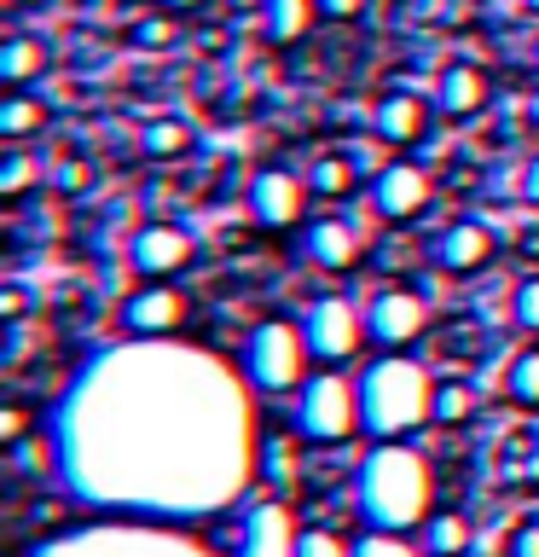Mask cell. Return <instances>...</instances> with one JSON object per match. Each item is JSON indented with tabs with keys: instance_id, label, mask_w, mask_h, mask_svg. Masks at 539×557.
I'll return each mask as SVG.
<instances>
[{
	"instance_id": "6da1fadb",
	"label": "cell",
	"mask_w": 539,
	"mask_h": 557,
	"mask_svg": "<svg viewBox=\"0 0 539 557\" xmlns=\"http://www.w3.org/2000/svg\"><path fill=\"white\" fill-rule=\"evenodd\" d=\"M354 505L365 529L412 534L435 511V470L412 442H372L354 470Z\"/></svg>"
},
{
	"instance_id": "7a4b0ae2",
	"label": "cell",
	"mask_w": 539,
	"mask_h": 557,
	"mask_svg": "<svg viewBox=\"0 0 539 557\" xmlns=\"http://www.w3.org/2000/svg\"><path fill=\"white\" fill-rule=\"evenodd\" d=\"M360 430L372 442H406L412 430L435 424V389L441 377H429L424 360L412 355H377L360 366Z\"/></svg>"
},
{
	"instance_id": "3957f363",
	"label": "cell",
	"mask_w": 539,
	"mask_h": 557,
	"mask_svg": "<svg viewBox=\"0 0 539 557\" xmlns=\"http://www.w3.org/2000/svg\"><path fill=\"white\" fill-rule=\"evenodd\" d=\"M308 366H313V348L296 320H261L243 337V355H238V372L255 395H296L313 377Z\"/></svg>"
},
{
	"instance_id": "277c9868",
	"label": "cell",
	"mask_w": 539,
	"mask_h": 557,
	"mask_svg": "<svg viewBox=\"0 0 539 557\" xmlns=\"http://www.w3.org/2000/svg\"><path fill=\"white\" fill-rule=\"evenodd\" d=\"M290 424L313 447H337V442H348V435H365L360 430V383L342 377L337 366H319V372L296 389Z\"/></svg>"
},
{
	"instance_id": "5b68a950",
	"label": "cell",
	"mask_w": 539,
	"mask_h": 557,
	"mask_svg": "<svg viewBox=\"0 0 539 557\" xmlns=\"http://www.w3.org/2000/svg\"><path fill=\"white\" fill-rule=\"evenodd\" d=\"M302 331H308L313 366H348L372 337L365 331V302H354V296H313L302 313Z\"/></svg>"
},
{
	"instance_id": "8992f818",
	"label": "cell",
	"mask_w": 539,
	"mask_h": 557,
	"mask_svg": "<svg viewBox=\"0 0 539 557\" xmlns=\"http://www.w3.org/2000/svg\"><path fill=\"white\" fill-rule=\"evenodd\" d=\"M424 325H429L424 296L412 285H400V278H389V285H377L365 296V331H372V343L383 355H406V348L424 337Z\"/></svg>"
},
{
	"instance_id": "52a82bcc",
	"label": "cell",
	"mask_w": 539,
	"mask_h": 557,
	"mask_svg": "<svg viewBox=\"0 0 539 557\" xmlns=\"http://www.w3.org/2000/svg\"><path fill=\"white\" fill-rule=\"evenodd\" d=\"M308 198H313V186H308V174H296V169H255V174H250V191H243L250 215H255L261 226H273V233L302 226Z\"/></svg>"
},
{
	"instance_id": "ba28073f",
	"label": "cell",
	"mask_w": 539,
	"mask_h": 557,
	"mask_svg": "<svg viewBox=\"0 0 539 557\" xmlns=\"http://www.w3.org/2000/svg\"><path fill=\"white\" fill-rule=\"evenodd\" d=\"M429 198H435V181L417 163H383L377 174H372V215L377 221H389V226H406V221H417L429 209Z\"/></svg>"
},
{
	"instance_id": "9c48e42d",
	"label": "cell",
	"mask_w": 539,
	"mask_h": 557,
	"mask_svg": "<svg viewBox=\"0 0 539 557\" xmlns=\"http://www.w3.org/2000/svg\"><path fill=\"white\" fill-rule=\"evenodd\" d=\"M116 320L128 337H174L186 320V296L168 285V278H146L139 290L122 296V308H116Z\"/></svg>"
},
{
	"instance_id": "30bf717a",
	"label": "cell",
	"mask_w": 539,
	"mask_h": 557,
	"mask_svg": "<svg viewBox=\"0 0 539 557\" xmlns=\"http://www.w3.org/2000/svg\"><path fill=\"white\" fill-rule=\"evenodd\" d=\"M296 540H302V529H296L290 505L285 499H255L250 511L238 517L233 557H296Z\"/></svg>"
},
{
	"instance_id": "8fae6325",
	"label": "cell",
	"mask_w": 539,
	"mask_h": 557,
	"mask_svg": "<svg viewBox=\"0 0 539 557\" xmlns=\"http://www.w3.org/2000/svg\"><path fill=\"white\" fill-rule=\"evenodd\" d=\"M424 250H429V268L464 278V273H481L487 261L499 256V238H493V226H481V221H447Z\"/></svg>"
},
{
	"instance_id": "7c38bea8",
	"label": "cell",
	"mask_w": 539,
	"mask_h": 557,
	"mask_svg": "<svg viewBox=\"0 0 539 557\" xmlns=\"http://www.w3.org/2000/svg\"><path fill=\"white\" fill-rule=\"evenodd\" d=\"M191 233L186 226H174V221H146L139 233L128 238V268L139 273V278H174L191 261Z\"/></svg>"
},
{
	"instance_id": "4fadbf2b",
	"label": "cell",
	"mask_w": 539,
	"mask_h": 557,
	"mask_svg": "<svg viewBox=\"0 0 539 557\" xmlns=\"http://www.w3.org/2000/svg\"><path fill=\"white\" fill-rule=\"evenodd\" d=\"M302 250L313 268H325V273H354L365 256H372V244H365V233L354 221H342V215H325V221H313L308 233H302Z\"/></svg>"
},
{
	"instance_id": "5bb4252c",
	"label": "cell",
	"mask_w": 539,
	"mask_h": 557,
	"mask_svg": "<svg viewBox=\"0 0 539 557\" xmlns=\"http://www.w3.org/2000/svg\"><path fill=\"white\" fill-rule=\"evenodd\" d=\"M372 134L383 146H417L429 134V104L417 94H406V87H394V94H383L372 104Z\"/></svg>"
},
{
	"instance_id": "9a60e30c",
	"label": "cell",
	"mask_w": 539,
	"mask_h": 557,
	"mask_svg": "<svg viewBox=\"0 0 539 557\" xmlns=\"http://www.w3.org/2000/svg\"><path fill=\"white\" fill-rule=\"evenodd\" d=\"M487 94H493L487 70L459 59V64L441 70V82H435V111H441V116H476L481 104H487Z\"/></svg>"
},
{
	"instance_id": "2e32d148",
	"label": "cell",
	"mask_w": 539,
	"mask_h": 557,
	"mask_svg": "<svg viewBox=\"0 0 539 557\" xmlns=\"http://www.w3.org/2000/svg\"><path fill=\"white\" fill-rule=\"evenodd\" d=\"M255 470L250 476H261L273 487V499H290L296 494V482H302V465H296V442L290 435H255Z\"/></svg>"
},
{
	"instance_id": "e0dca14e",
	"label": "cell",
	"mask_w": 539,
	"mask_h": 557,
	"mask_svg": "<svg viewBox=\"0 0 539 557\" xmlns=\"http://www.w3.org/2000/svg\"><path fill=\"white\" fill-rule=\"evenodd\" d=\"M469 540H476V529H469L464 511H429L424 529H417V546H424L429 557H464Z\"/></svg>"
},
{
	"instance_id": "ac0fdd59",
	"label": "cell",
	"mask_w": 539,
	"mask_h": 557,
	"mask_svg": "<svg viewBox=\"0 0 539 557\" xmlns=\"http://www.w3.org/2000/svg\"><path fill=\"white\" fill-rule=\"evenodd\" d=\"M41 70H47V41H35V35H7L0 41V82L7 87H29Z\"/></svg>"
},
{
	"instance_id": "d6986e66",
	"label": "cell",
	"mask_w": 539,
	"mask_h": 557,
	"mask_svg": "<svg viewBox=\"0 0 539 557\" xmlns=\"http://www.w3.org/2000/svg\"><path fill=\"white\" fill-rule=\"evenodd\" d=\"M319 17V0H261V24L273 41H302Z\"/></svg>"
},
{
	"instance_id": "ffe728a7",
	"label": "cell",
	"mask_w": 539,
	"mask_h": 557,
	"mask_svg": "<svg viewBox=\"0 0 539 557\" xmlns=\"http://www.w3.org/2000/svg\"><path fill=\"white\" fill-rule=\"evenodd\" d=\"M35 128H47V104L35 99V94H24V87H12L7 99H0V139H29Z\"/></svg>"
},
{
	"instance_id": "44dd1931",
	"label": "cell",
	"mask_w": 539,
	"mask_h": 557,
	"mask_svg": "<svg viewBox=\"0 0 539 557\" xmlns=\"http://www.w3.org/2000/svg\"><path fill=\"white\" fill-rule=\"evenodd\" d=\"M354 163H348L342 151H319L308 163V186H313V198H348V191H354Z\"/></svg>"
},
{
	"instance_id": "7402d4cb",
	"label": "cell",
	"mask_w": 539,
	"mask_h": 557,
	"mask_svg": "<svg viewBox=\"0 0 539 557\" xmlns=\"http://www.w3.org/2000/svg\"><path fill=\"white\" fill-rule=\"evenodd\" d=\"M139 151L156 157V163L186 157V151H191V128H186L180 116H156V122H146V128H139Z\"/></svg>"
},
{
	"instance_id": "603a6c76",
	"label": "cell",
	"mask_w": 539,
	"mask_h": 557,
	"mask_svg": "<svg viewBox=\"0 0 539 557\" xmlns=\"http://www.w3.org/2000/svg\"><path fill=\"white\" fill-rule=\"evenodd\" d=\"M417 261H429V250H417V238H406V233H389V238H377V244H372V268H377L383 278L412 273Z\"/></svg>"
},
{
	"instance_id": "cb8c5ba5",
	"label": "cell",
	"mask_w": 539,
	"mask_h": 557,
	"mask_svg": "<svg viewBox=\"0 0 539 557\" xmlns=\"http://www.w3.org/2000/svg\"><path fill=\"white\" fill-rule=\"evenodd\" d=\"M504 395H511L516 407L539 412V348H522V355L504 366Z\"/></svg>"
},
{
	"instance_id": "d4e9b609",
	"label": "cell",
	"mask_w": 539,
	"mask_h": 557,
	"mask_svg": "<svg viewBox=\"0 0 539 557\" xmlns=\"http://www.w3.org/2000/svg\"><path fill=\"white\" fill-rule=\"evenodd\" d=\"M296 557H354V540L342 529H330V522H313V529H302V540H296Z\"/></svg>"
},
{
	"instance_id": "484cf974",
	"label": "cell",
	"mask_w": 539,
	"mask_h": 557,
	"mask_svg": "<svg viewBox=\"0 0 539 557\" xmlns=\"http://www.w3.org/2000/svg\"><path fill=\"white\" fill-rule=\"evenodd\" d=\"M469 412H476V389L459 377H447L441 389H435V424H464Z\"/></svg>"
},
{
	"instance_id": "4316f807",
	"label": "cell",
	"mask_w": 539,
	"mask_h": 557,
	"mask_svg": "<svg viewBox=\"0 0 539 557\" xmlns=\"http://www.w3.org/2000/svg\"><path fill=\"white\" fill-rule=\"evenodd\" d=\"M354 557H429L424 546H412L406 534H389V529H365L354 540Z\"/></svg>"
},
{
	"instance_id": "83f0119b",
	"label": "cell",
	"mask_w": 539,
	"mask_h": 557,
	"mask_svg": "<svg viewBox=\"0 0 539 557\" xmlns=\"http://www.w3.org/2000/svg\"><path fill=\"white\" fill-rule=\"evenodd\" d=\"M29 186H35V157L12 146L7 157H0V198H24Z\"/></svg>"
},
{
	"instance_id": "f1b7e54d",
	"label": "cell",
	"mask_w": 539,
	"mask_h": 557,
	"mask_svg": "<svg viewBox=\"0 0 539 557\" xmlns=\"http://www.w3.org/2000/svg\"><path fill=\"white\" fill-rule=\"evenodd\" d=\"M511 320H516L522 331H539V273H528V278L511 290Z\"/></svg>"
},
{
	"instance_id": "f546056e",
	"label": "cell",
	"mask_w": 539,
	"mask_h": 557,
	"mask_svg": "<svg viewBox=\"0 0 539 557\" xmlns=\"http://www.w3.org/2000/svg\"><path fill=\"white\" fill-rule=\"evenodd\" d=\"M29 442V407L24 400H7L0 407V447H24Z\"/></svg>"
},
{
	"instance_id": "4dcf8cb0",
	"label": "cell",
	"mask_w": 539,
	"mask_h": 557,
	"mask_svg": "<svg viewBox=\"0 0 539 557\" xmlns=\"http://www.w3.org/2000/svg\"><path fill=\"white\" fill-rule=\"evenodd\" d=\"M504 557H539V522H516L504 540Z\"/></svg>"
},
{
	"instance_id": "1f68e13d",
	"label": "cell",
	"mask_w": 539,
	"mask_h": 557,
	"mask_svg": "<svg viewBox=\"0 0 539 557\" xmlns=\"http://www.w3.org/2000/svg\"><path fill=\"white\" fill-rule=\"evenodd\" d=\"M134 41H139V47H168V41H174V24H168V17H139V24H134Z\"/></svg>"
},
{
	"instance_id": "d6a6232c",
	"label": "cell",
	"mask_w": 539,
	"mask_h": 557,
	"mask_svg": "<svg viewBox=\"0 0 539 557\" xmlns=\"http://www.w3.org/2000/svg\"><path fill=\"white\" fill-rule=\"evenodd\" d=\"M24 308H29L24 285H7V290H0V320H7V325H17V320H24Z\"/></svg>"
},
{
	"instance_id": "836d02e7",
	"label": "cell",
	"mask_w": 539,
	"mask_h": 557,
	"mask_svg": "<svg viewBox=\"0 0 539 557\" xmlns=\"http://www.w3.org/2000/svg\"><path fill=\"white\" fill-rule=\"evenodd\" d=\"M522 198H528L539 209V151L528 157V169H522Z\"/></svg>"
},
{
	"instance_id": "e575fe53",
	"label": "cell",
	"mask_w": 539,
	"mask_h": 557,
	"mask_svg": "<svg viewBox=\"0 0 539 557\" xmlns=\"http://www.w3.org/2000/svg\"><path fill=\"white\" fill-rule=\"evenodd\" d=\"M360 7H365V0H319V12H325V17H354Z\"/></svg>"
},
{
	"instance_id": "d590c367",
	"label": "cell",
	"mask_w": 539,
	"mask_h": 557,
	"mask_svg": "<svg viewBox=\"0 0 539 557\" xmlns=\"http://www.w3.org/2000/svg\"><path fill=\"white\" fill-rule=\"evenodd\" d=\"M59 186L76 191V186H82V163H64V169H59Z\"/></svg>"
},
{
	"instance_id": "8d00e7d4",
	"label": "cell",
	"mask_w": 539,
	"mask_h": 557,
	"mask_svg": "<svg viewBox=\"0 0 539 557\" xmlns=\"http://www.w3.org/2000/svg\"><path fill=\"white\" fill-rule=\"evenodd\" d=\"M168 12H191V7H203V0H163Z\"/></svg>"
},
{
	"instance_id": "74e56055",
	"label": "cell",
	"mask_w": 539,
	"mask_h": 557,
	"mask_svg": "<svg viewBox=\"0 0 539 557\" xmlns=\"http://www.w3.org/2000/svg\"><path fill=\"white\" fill-rule=\"evenodd\" d=\"M528 116H534V122H539V94H534V99H528Z\"/></svg>"
},
{
	"instance_id": "f35d334b",
	"label": "cell",
	"mask_w": 539,
	"mask_h": 557,
	"mask_svg": "<svg viewBox=\"0 0 539 557\" xmlns=\"http://www.w3.org/2000/svg\"><path fill=\"white\" fill-rule=\"evenodd\" d=\"M12 7H41V0H12Z\"/></svg>"
},
{
	"instance_id": "ab89813d",
	"label": "cell",
	"mask_w": 539,
	"mask_h": 557,
	"mask_svg": "<svg viewBox=\"0 0 539 557\" xmlns=\"http://www.w3.org/2000/svg\"><path fill=\"white\" fill-rule=\"evenodd\" d=\"M528 7H534V12H539V0H528Z\"/></svg>"
},
{
	"instance_id": "60d3db41",
	"label": "cell",
	"mask_w": 539,
	"mask_h": 557,
	"mask_svg": "<svg viewBox=\"0 0 539 557\" xmlns=\"http://www.w3.org/2000/svg\"><path fill=\"white\" fill-rule=\"evenodd\" d=\"M534 64H539V47H534Z\"/></svg>"
}]
</instances>
